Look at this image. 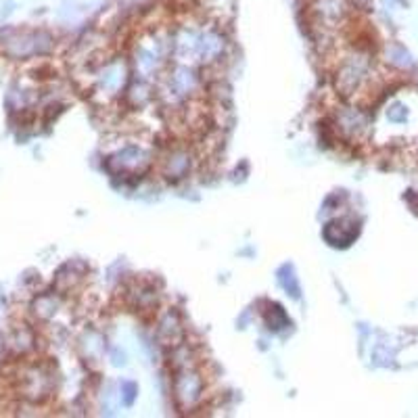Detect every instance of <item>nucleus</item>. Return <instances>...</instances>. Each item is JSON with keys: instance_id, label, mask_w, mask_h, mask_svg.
I'll return each mask as SVG.
<instances>
[{"instance_id": "1", "label": "nucleus", "mask_w": 418, "mask_h": 418, "mask_svg": "<svg viewBox=\"0 0 418 418\" xmlns=\"http://www.w3.org/2000/svg\"><path fill=\"white\" fill-rule=\"evenodd\" d=\"M50 391V374L40 366H32L21 374V393L28 400H42Z\"/></svg>"}, {"instance_id": "2", "label": "nucleus", "mask_w": 418, "mask_h": 418, "mask_svg": "<svg viewBox=\"0 0 418 418\" xmlns=\"http://www.w3.org/2000/svg\"><path fill=\"white\" fill-rule=\"evenodd\" d=\"M188 155L186 153H174V155H170L168 157V161H166V174L172 178H182V174H185L186 170H188Z\"/></svg>"}, {"instance_id": "3", "label": "nucleus", "mask_w": 418, "mask_h": 418, "mask_svg": "<svg viewBox=\"0 0 418 418\" xmlns=\"http://www.w3.org/2000/svg\"><path fill=\"white\" fill-rule=\"evenodd\" d=\"M389 61L395 65V67H402V69H410L414 65V57L400 45H393L389 48Z\"/></svg>"}, {"instance_id": "4", "label": "nucleus", "mask_w": 418, "mask_h": 418, "mask_svg": "<svg viewBox=\"0 0 418 418\" xmlns=\"http://www.w3.org/2000/svg\"><path fill=\"white\" fill-rule=\"evenodd\" d=\"M387 117H389L391 122H397V124H404V122L408 120V109H406L404 105H400V103H395V105H391V109L387 111Z\"/></svg>"}]
</instances>
